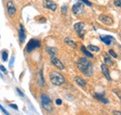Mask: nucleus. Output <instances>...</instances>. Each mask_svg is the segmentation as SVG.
<instances>
[{
    "instance_id": "11",
    "label": "nucleus",
    "mask_w": 121,
    "mask_h": 115,
    "mask_svg": "<svg viewBox=\"0 0 121 115\" xmlns=\"http://www.w3.org/2000/svg\"><path fill=\"white\" fill-rule=\"evenodd\" d=\"M25 38H26V34H25L24 27H23L22 24H20V27H19V39H20V42L22 44L24 43Z\"/></svg>"
},
{
    "instance_id": "3",
    "label": "nucleus",
    "mask_w": 121,
    "mask_h": 115,
    "mask_svg": "<svg viewBox=\"0 0 121 115\" xmlns=\"http://www.w3.org/2000/svg\"><path fill=\"white\" fill-rule=\"evenodd\" d=\"M41 104H42L43 108L45 109L47 111L50 112V111H53V107L51 105V100H50L49 97L45 95V94L41 95Z\"/></svg>"
},
{
    "instance_id": "32",
    "label": "nucleus",
    "mask_w": 121,
    "mask_h": 115,
    "mask_svg": "<svg viewBox=\"0 0 121 115\" xmlns=\"http://www.w3.org/2000/svg\"><path fill=\"white\" fill-rule=\"evenodd\" d=\"M9 107H11V108H13V109H14V110H16V111L18 110V106H17L16 104H9Z\"/></svg>"
},
{
    "instance_id": "18",
    "label": "nucleus",
    "mask_w": 121,
    "mask_h": 115,
    "mask_svg": "<svg viewBox=\"0 0 121 115\" xmlns=\"http://www.w3.org/2000/svg\"><path fill=\"white\" fill-rule=\"evenodd\" d=\"M64 43L67 44V45H70V46H72V47H76V42H75L74 40H72V39L68 38V37H66V38L64 39Z\"/></svg>"
},
{
    "instance_id": "23",
    "label": "nucleus",
    "mask_w": 121,
    "mask_h": 115,
    "mask_svg": "<svg viewBox=\"0 0 121 115\" xmlns=\"http://www.w3.org/2000/svg\"><path fill=\"white\" fill-rule=\"evenodd\" d=\"M114 5L116 7L121 8V0H114Z\"/></svg>"
},
{
    "instance_id": "27",
    "label": "nucleus",
    "mask_w": 121,
    "mask_h": 115,
    "mask_svg": "<svg viewBox=\"0 0 121 115\" xmlns=\"http://www.w3.org/2000/svg\"><path fill=\"white\" fill-rule=\"evenodd\" d=\"M61 13H62V14H66V13H67V7H66V6H63V7L61 8Z\"/></svg>"
},
{
    "instance_id": "20",
    "label": "nucleus",
    "mask_w": 121,
    "mask_h": 115,
    "mask_svg": "<svg viewBox=\"0 0 121 115\" xmlns=\"http://www.w3.org/2000/svg\"><path fill=\"white\" fill-rule=\"evenodd\" d=\"M81 51L86 55V57H89V58H93V55L91 54V52L84 46V45H81Z\"/></svg>"
},
{
    "instance_id": "15",
    "label": "nucleus",
    "mask_w": 121,
    "mask_h": 115,
    "mask_svg": "<svg viewBox=\"0 0 121 115\" xmlns=\"http://www.w3.org/2000/svg\"><path fill=\"white\" fill-rule=\"evenodd\" d=\"M75 81H76V84H77L78 86H82V87H86V86H87V82H86L84 79H82L81 77L76 76V78H75Z\"/></svg>"
},
{
    "instance_id": "8",
    "label": "nucleus",
    "mask_w": 121,
    "mask_h": 115,
    "mask_svg": "<svg viewBox=\"0 0 121 115\" xmlns=\"http://www.w3.org/2000/svg\"><path fill=\"white\" fill-rule=\"evenodd\" d=\"M83 9H84V5L83 3L79 2V3H76L73 8H72V10H73V13L76 15H79V14H82L83 12Z\"/></svg>"
},
{
    "instance_id": "19",
    "label": "nucleus",
    "mask_w": 121,
    "mask_h": 115,
    "mask_svg": "<svg viewBox=\"0 0 121 115\" xmlns=\"http://www.w3.org/2000/svg\"><path fill=\"white\" fill-rule=\"evenodd\" d=\"M87 49L90 51V52H99L100 51V48L98 47V46H96V45H88V47H87Z\"/></svg>"
},
{
    "instance_id": "13",
    "label": "nucleus",
    "mask_w": 121,
    "mask_h": 115,
    "mask_svg": "<svg viewBox=\"0 0 121 115\" xmlns=\"http://www.w3.org/2000/svg\"><path fill=\"white\" fill-rule=\"evenodd\" d=\"M100 39L107 45H110L112 44V42L114 41V37L111 36V35H101Z\"/></svg>"
},
{
    "instance_id": "1",
    "label": "nucleus",
    "mask_w": 121,
    "mask_h": 115,
    "mask_svg": "<svg viewBox=\"0 0 121 115\" xmlns=\"http://www.w3.org/2000/svg\"><path fill=\"white\" fill-rule=\"evenodd\" d=\"M77 68L80 70V72H82L85 76L87 77H91L93 74V66L92 63L87 58H80L77 60Z\"/></svg>"
},
{
    "instance_id": "22",
    "label": "nucleus",
    "mask_w": 121,
    "mask_h": 115,
    "mask_svg": "<svg viewBox=\"0 0 121 115\" xmlns=\"http://www.w3.org/2000/svg\"><path fill=\"white\" fill-rule=\"evenodd\" d=\"M39 75H40V86H44V78H43V74H42V71L39 72Z\"/></svg>"
},
{
    "instance_id": "16",
    "label": "nucleus",
    "mask_w": 121,
    "mask_h": 115,
    "mask_svg": "<svg viewBox=\"0 0 121 115\" xmlns=\"http://www.w3.org/2000/svg\"><path fill=\"white\" fill-rule=\"evenodd\" d=\"M104 64H108L110 66H114L115 62L111 59V58L109 57L107 54H104Z\"/></svg>"
},
{
    "instance_id": "7",
    "label": "nucleus",
    "mask_w": 121,
    "mask_h": 115,
    "mask_svg": "<svg viewBox=\"0 0 121 115\" xmlns=\"http://www.w3.org/2000/svg\"><path fill=\"white\" fill-rule=\"evenodd\" d=\"M43 6L46 8L50 9L52 11H55L57 9V4L52 0H44L43 1Z\"/></svg>"
},
{
    "instance_id": "17",
    "label": "nucleus",
    "mask_w": 121,
    "mask_h": 115,
    "mask_svg": "<svg viewBox=\"0 0 121 115\" xmlns=\"http://www.w3.org/2000/svg\"><path fill=\"white\" fill-rule=\"evenodd\" d=\"M47 51L50 55V57H54L57 54V49L55 47H47Z\"/></svg>"
},
{
    "instance_id": "34",
    "label": "nucleus",
    "mask_w": 121,
    "mask_h": 115,
    "mask_svg": "<svg viewBox=\"0 0 121 115\" xmlns=\"http://www.w3.org/2000/svg\"><path fill=\"white\" fill-rule=\"evenodd\" d=\"M113 114H114V115H121V111H113Z\"/></svg>"
},
{
    "instance_id": "12",
    "label": "nucleus",
    "mask_w": 121,
    "mask_h": 115,
    "mask_svg": "<svg viewBox=\"0 0 121 115\" xmlns=\"http://www.w3.org/2000/svg\"><path fill=\"white\" fill-rule=\"evenodd\" d=\"M94 98L99 101H101L102 103H104V104H108L109 103V100L104 97V93H95Z\"/></svg>"
},
{
    "instance_id": "14",
    "label": "nucleus",
    "mask_w": 121,
    "mask_h": 115,
    "mask_svg": "<svg viewBox=\"0 0 121 115\" xmlns=\"http://www.w3.org/2000/svg\"><path fill=\"white\" fill-rule=\"evenodd\" d=\"M101 69H102V72H103V73H104V75L106 77V79H107L108 81H111L112 79H111V76H110V72H109L108 67L106 66L105 64H102Z\"/></svg>"
},
{
    "instance_id": "6",
    "label": "nucleus",
    "mask_w": 121,
    "mask_h": 115,
    "mask_svg": "<svg viewBox=\"0 0 121 115\" xmlns=\"http://www.w3.org/2000/svg\"><path fill=\"white\" fill-rule=\"evenodd\" d=\"M7 11H8V14L9 15L10 17H14L16 13H17L16 7L12 1H9L7 3Z\"/></svg>"
},
{
    "instance_id": "30",
    "label": "nucleus",
    "mask_w": 121,
    "mask_h": 115,
    "mask_svg": "<svg viewBox=\"0 0 121 115\" xmlns=\"http://www.w3.org/2000/svg\"><path fill=\"white\" fill-rule=\"evenodd\" d=\"M114 92H115V93H117V97L121 99V90H114Z\"/></svg>"
},
{
    "instance_id": "4",
    "label": "nucleus",
    "mask_w": 121,
    "mask_h": 115,
    "mask_svg": "<svg viewBox=\"0 0 121 115\" xmlns=\"http://www.w3.org/2000/svg\"><path fill=\"white\" fill-rule=\"evenodd\" d=\"M85 27H86V24L84 22H77L74 25V28L75 31L76 32V33L78 34L79 37L81 38H84V35H85Z\"/></svg>"
},
{
    "instance_id": "28",
    "label": "nucleus",
    "mask_w": 121,
    "mask_h": 115,
    "mask_svg": "<svg viewBox=\"0 0 121 115\" xmlns=\"http://www.w3.org/2000/svg\"><path fill=\"white\" fill-rule=\"evenodd\" d=\"M16 91H17V93H18V94H19V95H20L21 97H22V98L24 97V94H23V93H22V91H21V90H20V89H19L18 87L16 88Z\"/></svg>"
},
{
    "instance_id": "2",
    "label": "nucleus",
    "mask_w": 121,
    "mask_h": 115,
    "mask_svg": "<svg viewBox=\"0 0 121 115\" xmlns=\"http://www.w3.org/2000/svg\"><path fill=\"white\" fill-rule=\"evenodd\" d=\"M49 80L54 86H61L65 83L64 76L59 72H51L49 74Z\"/></svg>"
},
{
    "instance_id": "33",
    "label": "nucleus",
    "mask_w": 121,
    "mask_h": 115,
    "mask_svg": "<svg viewBox=\"0 0 121 115\" xmlns=\"http://www.w3.org/2000/svg\"><path fill=\"white\" fill-rule=\"evenodd\" d=\"M61 103H62V101H61V99H56V104H57V105H61Z\"/></svg>"
},
{
    "instance_id": "24",
    "label": "nucleus",
    "mask_w": 121,
    "mask_h": 115,
    "mask_svg": "<svg viewBox=\"0 0 121 115\" xmlns=\"http://www.w3.org/2000/svg\"><path fill=\"white\" fill-rule=\"evenodd\" d=\"M109 54H110V55H111V56H112L113 58H117V53H116V52H115L113 49H110V50H109Z\"/></svg>"
},
{
    "instance_id": "31",
    "label": "nucleus",
    "mask_w": 121,
    "mask_h": 115,
    "mask_svg": "<svg viewBox=\"0 0 121 115\" xmlns=\"http://www.w3.org/2000/svg\"><path fill=\"white\" fill-rule=\"evenodd\" d=\"M0 70L4 72V73H7V69H6V68H5L3 65H1V66H0Z\"/></svg>"
},
{
    "instance_id": "21",
    "label": "nucleus",
    "mask_w": 121,
    "mask_h": 115,
    "mask_svg": "<svg viewBox=\"0 0 121 115\" xmlns=\"http://www.w3.org/2000/svg\"><path fill=\"white\" fill-rule=\"evenodd\" d=\"M8 57H9L8 51H7V50H4V51L2 52V59H3L4 61H7V60H8Z\"/></svg>"
},
{
    "instance_id": "29",
    "label": "nucleus",
    "mask_w": 121,
    "mask_h": 115,
    "mask_svg": "<svg viewBox=\"0 0 121 115\" xmlns=\"http://www.w3.org/2000/svg\"><path fill=\"white\" fill-rule=\"evenodd\" d=\"M14 60H15V58L12 57L11 58V59H10V61H9V67H12V66H13V64H14Z\"/></svg>"
},
{
    "instance_id": "5",
    "label": "nucleus",
    "mask_w": 121,
    "mask_h": 115,
    "mask_svg": "<svg viewBox=\"0 0 121 115\" xmlns=\"http://www.w3.org/2000/svg\"><path fill=\"white\" fill-rule=\"evenodd\" d=\"M41 44L39 40H36V39H31L30 41L28 42L27 45H26V51L27 52H32L33 50L36 49L37 47H40Z\"/></svg>"
},
{
    "instance_id": "25",
    "label": "nucleus",
    "mask_w": 121,
    "mask_h": 115,
    "mask_svg": "<svg viewBox=\"0 0 121 115\" xmlns=\"http://www.w3.org/2000/svg\"><path fill=\"white\" fill-rule=\"evenodd\" d=\"M81 1V3H84V4H86V5H88V6H92V4H91V1H89V0H80Z\"/></svg>"
},
{
    "instance_id": "9",
    "label": "nucleus",
    "mask_w": 121,
    "mask_h": 115,
    "mask_svg": "<svg viewBox=\"0 0 121 115\" xmlns=\"http://www.w3.org/2000/svg\"><path fill=\"white\" fill-rule=\"evenodd\" d=\"M99 21H100L102 23L105 24V25H112L113 22H114V21H113V19H112L111 17H109V16H107V15H104V14L99 16Z\"/></svg>"
},
{
    "instance_id": "10",
    "label": "nucleus",
    "mask_w": 121,
    "mask_h": 115,
    "mask_svg": "<svg viewBox=\"0 0 121 115\" xmlns=\"http://www.w3.org/2000/svg\"><path fill=\"white\" fill-rule=\"evenodd\" d=\"M50 61H51V63L53 64V66H55V67L58 68L59 70H63V69H64L63 63L60 61L58 58L55 57V56H54V57H50Z\"/></svg>"
},
{
    "instance_id": "26",
    "label": "nucleus",
    "mask_w": 121,
    "mask_h": 115,
    "mask_svg": "<svg viewBox=\"0 0 121 115\" xmlns=\"http://www.w3.org/2000/svg\"><path fill=\"white\" fill-rule=\"evenodd\" d=\"M0 110H1V111H3V112H4V113H5L6 115H9V111H6V110L4 109V107H3L1 104H0Z\"/></svg>"
}]
</instances>
